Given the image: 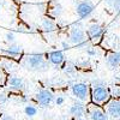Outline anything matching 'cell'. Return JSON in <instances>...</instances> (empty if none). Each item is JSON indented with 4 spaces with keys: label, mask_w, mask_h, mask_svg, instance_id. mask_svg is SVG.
Wrapping results in <instances>:
<instances>
[{
    "label": "cell",
    "mask_w": 120,
    "mask_h": 120,
    "mask_svg": "<svg viewBox=\"0 0 120 120\" xmlns=\"http://www.w3.org/2000/svg\"><path fill=\"white\" fill-rule=\"evenodd\" d=\"M23 67H25L29 71L34 72H45L49 68V64L46 60L45 55L41 53H33L26 55L23 61H22Z\"/></svg>",
    "instance_id": "1"
},
{
    "label": "cell",
    "mask_w": 120,
    "mask_h": 120,
    "mask_svg": "<svg viewBox=\"0 0 120 120\" xmlns=\"http://www.w3.org/2000/svg\"><path fill=\"white\" fill-rule=\"evenodd\" d=\"M91 101L95 105H105L111 100V91L106 88V85L103 86H94L91 90Z\"/></svg>",
    "instance_id": "2"
},
{
    "label": "cell",
    "mask_w": 120,
    "mask_h": 120,
    "mask_svg": "<svg viewBox=\"0 0 120 120\" xmlns=\"http://www.w3.org/2000/svg\"><path fill=\"white\" fill-rule=\"evenodd\" d=\"M68 40L72 45H75L77 47L78 45H81V43L86 41V31L83 29V26L75 24L71 29H70Z\"/></svg>",
    "instance_id": "3"
},
{
    "label": "cell",
    "mask_w": 120,
    "mask_h": 120,
    "mask_svg": "<svg viewBox=\"0 0 120 120\" xmlns=\"http://www.w3.org/2000/svg\"><path fill=\"white\" fill-rule=\"evenodd\" d=\"M94 10H95V6L90 0H82L76 6V13L78 15L79 18L84 19L91 15L94 12Z\"/></svg>",
    "instance_id": "4"
},
{
    "label": "cell",
    "mask_w": 120,
    "mask_h": 120,
    "mask_svg": "<svg viewBox=\"0 0 120 120\" xmlns=\"http://www.w3.org/2000/svg\"><path fill=\"white\" fill-rule=\"evenodd\" d=\"M72 94L79 101H88L90 97V90L85 83H75L72 85Z\"/></svg>",
    "instance_id": "5"
},
{
    "label": "cell",
    "mask_w": 120,
    "mask_h": 120,
    "mask_svg": "<svg viewBox=\"0 0 120 120\" xmlns=\"http://www.w3.org/2000/svg\"><path fill=\"white\" fill-rule=\"evenodd\" d=\"M54 100H55L54 94L51 91V90H48V89H41L36 94V101L38 102V105H41L43 107L49 106Z\"/></svg>",
    "instance_id": "6"
},
{
    "label": "cell",
    "mask_w": 120,
    "mask_h": 120,
    "mask_svg": "<svg viewBox=\"0 0 120 120\" xmlns=\"http://www.w3.org/2000/svg\"><path fill=\"white\" fill-rule=\"evenodd\" d=\"M107 114L113 119H120V101L116 98L109 100L106 103Z\"/></svg>",
    "instance_id": "7"
},
{
    "label": "cell",
    "mask_w": 120,
    "mask_h": 120,
    "mask_svg": "<svg viewBox=\"0 0 120 120\" xmlns=\"http://www.w3.org/2000/svg\"><path fill=\"white\" fill-rule=\"evenodd\" d=\"M103 28L100 25V24H91V25H89L88 29H86V36L90 38V40H93V41H96V40H100L102 37L103 35Z\"/></svg>",
    "instance_id": "8"
},
{
    "label": "cell",
    "mask_w": 120,
    "mask_h": 120,
    "mask_svg": "<svg viewBox=\"0 0 120 120\" xmlns=\"http://www.w3.org/2000/svg\"><path fill=\"white\" fill-rule=\"evenodd\" d=\"M106 65L109 70H116L120 67V52H112L106 56Z\"/></svg>",
    "instance_id": "9"
},
{
    "label": "cell",
    "mask_w": 120,
    "mask_h": 120,
    "mask_svg": "<svg viewBox=\"0 0 120 120\" xmlns=\"http://www.w3.org/2000/svg\"><path fill=\"white\" fill-rule=\"evenodd\" d=\"M47 59L51 64H53L55 66H59L65 61V55H64L63 51H53V52H51L48 54Z\"/></svg>",
    "instance_id": "10"
},
{
    "label": "cell",
    "mask_w": 120,
    "mask_h": 120,
    "mask_svg": "<svg viewBox=\"0 0 120 120\" xmlns=\"http://www.w3.org/2000/svg\"><path fill=\"white\" fill-rule=\"evenodd\" d=\"M68 112H70V114H71L72 116L79 119V118H83L84 116V114H85V107L82 103L76 102V103H73L71 107H70Z\"/></svg>",
    "instance_id": "11"
},
{
    "label": "cell",
    "mask_w": 120,
    "mask_h": 120,
    "mask_svg": "<svg viewBox=\"0 0 120 120\" xmlns=\"http://www.w3.org/2000/svg\"><path fill=\"white\" fill-rule=\"evenodd\" d=\"M7 84L8 86L13 89V90H21L24 88V81L22 77H18V76H12L8 78L7 81Z\"/></svg>",
    "instance_id": "12"
},
{
    "label": "cell",
    "mask_w": 120,
    "mask_h": 120,
    "mask_svg": "<svg viewBox=\"0 0 120 120\" xmlns=\"http://www.w3.org/2000/svg\"><path fill=\"white\" fill-rule=\"evenodd\" d=\"M108 114L107 112L102 111L101 108H93L91 111H90V118L91 120H108Z\"/></svg>",
    "instance_id": "13"
},
{
    "label": "cell",
    "mask_w": 120,
    "mask_h": 120,
    "mask_svg": "<svg viewBox=\"0 0 120 120\" xmlns=\"http://www.w3.org/2000/svg\"><path fill=\"white\" fill-rule=\"evenodd\" d=\"M41 26H42V29H43L45 33H53L54 30L56 29L55 22L53 21V19H51V18H45L43 21H42Z\"/></svg>",
    "instance_id": "14"
},
{
    "label": "cell",
    "mask_w": 120,
    "mask_h": 120,
    "mask_svg": "<svg viewBox=\"0 0 120 120\" xmlns=\"http://www.w3.org/2000/svg\"><path fill=\"white\" fill-rule=\"evenodd\" d=\"M5 53L10 56H18L22 53V47L19 45H16V43H10V46L7 47Z\"/></svg>",
    "instance_id": "15"
},
{
    "label": "cell",
    "mask_w": 120,
    "mask_h": 120,
    "mask_svg": "<svg viewBox=\"0 0 120 120\" xmlns=\"http://www.w3.org/2000/svg\"><path fill=\"white\" fill-rule=\"evenodd\" d=\"M51 15L54 17V18H59L60 16L63 15V6L60 5L59 3H55L53 5V7L51 8Z\"/></svg>",
    "instance_id": "16"
},
{
    "label": "cell",
    "mask_w": 120,
    "mask_h": 120,
    "mask_svg": "<svg viewBox=\"0 0 120 120\" xmlns=\"http://www.w3.org/2000/svg\"><path fill=\"white\" fill-rule=\"evenodd\" d=\"M24 113H25L28 116L33 118V116H35V115L37 114V108H36L35 106H33V105H26L25 108H24Z\"/></svg>",
    "instance_id": "17"
},
{
    "label": "cell",
    "mask_w": 120,
    "mask_h": 120,
    "mask_svg": "<svg viewBox=\"0 0 120 120\" xmlns=\"http://www.w3.org/2000/svg\"><path fill=\"white\" fill-rule=\"evenodd\" d=\"M5 40H6V42H8V43H15L16 36H15L13 33H7L5 35Z\"/></svg>",
    "instance_id": "18"
},
{
    "label": "cell",
    "mask_w": 120,
    "mask_h": 120,
    "mask_svg": "<svg viewBox=\"0 0 120 120\" xmlns=\"http://www.w3.org/2000/svg\"><path fill=\"white\" fill-rule=\"evenodd\" d=\"M111 96L120 97V86H113L112 91H111Z\"/></svg>",
    "instance_id": "19"
},
{
    "label": "cell",
    "mask_w": 120,
    "mask_h": 120,
    "mask_svg": "<svg viewBox=\"0 0 120 120\" xmlns=\"http://www.w3.org/2000/svg\"><path fill=\"white\" fill-rule=\"evenodd\" d=\"M64 71H65V73H67V75H70V73H73V72H75V66H73L72 64H67Z\"/></svg>",
    "instance_id": "20"
},
{
    "label": "cell",
    "mask_w": 120,
    "mask_h": 120,
    "mask_svg": "<svg viewBox=\"0 0 120 120\" xmlns=\"http://www.w3.org/2000/svg\"><path fill=\"white\" fill-rule=\"evenodd\" d=\"M113 8H114V11H115L116 13H120V0H116V1L114 3Z\"/></svg>",
    "instance_id": "21"
},
{
    "label": "cell",
    "mask_w": 120,
    "mask_h": 120,
    "mask_svg": "<svg viewBox=\"0 0 120 120\" xmlns=\"http://www.w3.org/2000/svg\"><path fill=\"white\" fill-rule=\"evenodd\" d=\"M64 102H65V98H64L63 96H58V97L55 98V103H56V106H61Z\"/></svg>",
    "instance_id": "22"
},
{
    "label": "cell",
    "mask_w": 120,
    "mask_h": 120,
    "mask_svg": "<svg viewBox=\"0 0 120 120\" xmlns=\"http://www.w3.org/2000/svg\"><path fill=\"white\" fill-rule=\"evenodd\" d=\"M86 54L89 56H94L96 55V49H93V48H86Z\"/></svg>",
    "instance_id": "23"
},
{
    "label": "cell",
    "mask_w": 120,
    "mask_h": 120,
    "mask_svg": "<svg viewBox=\"0 0 120 120\" xmlns=\"http://www.w3.org/2000/svg\"><path fill=\"white\" fill-rule=\"evenodd\" d=\"M93 84H94V86H103L106 83H105V81H100V79H97V81L93 82Z\"/></svg>",
    "instance_id": "24"
},
{
    "label": "cell",
    "mask_w": 120,
    "mask_h": 120,
    "mask_svg": "<svg viewBox=\"0 0 120 120\" xmlns=\"http://www.w3.org/2000/svg\"><path fill=\"white\" fill-rule=\"evenodd\" d=\"M0 120H13V118L11 115H8V114H3L1 116H0Z\"/></svg>",
    "instance_id": "25"
},
{
    "label": "cell",
    "mask_w": 120,
    "mask_h": 120,
    "mask_svg": "<svg viewBox=\"0 0 120 120\" xmlns=\"http://www.w3.org/2000/svg\"><path fill=\"white\" fill-rule=\"evenodd\" d=\"M6 100H7V97H6V95H5V94H0V103L6 102Z\"/></svg>",
    "instance_id": "26"
},
{
    "label": "cell",
    "mask_w": 120,
    "mask_h": 120,
    "mask_svg": "<svg viewBox=\"0 0 120 120\" xmlns=\"http://www.w3.org/2000/svg\"><path fill=\"white\" fill-rule=\"evenodd\" d=\"M106 1V4L109 6V7H113V5H114V3L116 1V0H105Z\"/></svg>",
    "instance_id": "27"
},
{
    "label": "cell",
    "mask_w": 120,
    "mask_h": 120,
    "mask_svg": "<svg viewBox=\"0 0 120 120\" xmlns=\"http://www.w3.org/2000/svg\"><path fill=\"white\" fill-rule=\"evenodd\" d=\"M61 45H63L64 49H68V47H70V45H68V43H66V42H63Z\"/></svg>",
    "instance_id": "28"
},
{
    "label": "cell",
    "mask_w": 120,
    "mask_h": 120,
    "mask_svg": "<svg viewBox=\"0 0 120 120\" xmlns=\"http://www.w3.org/2000/svg\"><path fill=\"white\" fill-rule=\"evenodd\" d=\"M0 7H1V3H0Z\"/></svg>",
    "instance_id": "29"
}]
</instances>
